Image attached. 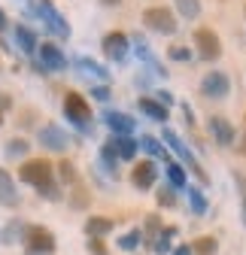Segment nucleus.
Instances as JSON below:
<instances>
[{
	"label": "nucleus",
	"mask_w": 246,
	"mask_h": 255,
	"mask_svg": "<svg viewBox=\"0 0 246 255\" xmlns=\"http://www.w3.org/2000/svg\"><path fill=\"white\" fill-rule=\"evenodd\" d=\"M18 179L34 185L46 201H61L64 198L58 182H55V167H52V161H46V158H30V161H24L18 167Z\"/></svg>",
	"instance_id": "obj_1"
},
{
	"label": "nucleus",
	"mask_w": 246,
	"mask_h": 255,
	"mask_svg": "<svg viewBox=\"0 0 246 255\" xmlns=\"http://www.w3.org/2000/svg\"><path fill=\"white\" fill-rule=\"evenodd\" d=\"M64 119L73 125V128H79L82 134H91L95 131V119H91V110H88V101L82 98V94H76V91H67L64 94Z\"/></svg>",
	"instance_id": "obj_2"
},
{
	"label": "nucleus",
	"mask_w": 246,
	"mask_h": 255,
	"mask_svg": "<svg viewBox=\"0 0 246 255\" xmlns=\"http://www.w3.org/2000/svg\"><path fill=\"white\" fill-rule=\"evenodd\" d=\"M21 243L27 249V255H52L55 252V234L43 225H27L24 234H21Z\"/></svg>",
	"instance_id": "obj_3"
},
{
	"label": "nucleus",
	"mask_w": 246,
	"mask_h": 255,
	"mask_svg": "<svg viewBox=\"0 0 246 255\" xmlns=\"http://www.w3.org/2000/svg\"><path fill=\"white\" fill-rule=\"evenodd\" d=\"M143 24L152 30V34H161V37H173L179 30V21L167 6H149L143 12Z\"/></svg>",
	"instance_id": "obj_4"
},
{
	"label": "nucleus",
	"mask_w": 246,
	"mask_h": 255,
	"mask_svg": "<svg viewBox=\"0 0 246 255\" xmlns=\"http://www.w3.org/2000/svg\"><path fill=\"white\" fill-rule=\"evenodd\" d=\"M161 140H164V143H167V146H170V149H173V152L179 155V158H182V161H186V167H189V170H192V173H195V176H198L201 182H210L207 170H204V167L198 164V158L192 155V149L186 146V140H182V137H179V134L173 131V128H164V131H161Z\"/></svg>",
	"instance_id": "obj_5"
},
{
	"label": "nucleus",
	"mask_w": 246,
	"mask_h": 255,
	"mask_svg": "<svg viewBox=\"0 0 246 255\" xmlns=\"http://www.w3.org/2000/svg\"><path fill=\"white\" fill-rule=\"evenodd\" d=\"M195 49H198V58H204V61H219L222 58V40H219L216 30H210V27L195 30Z\"/></svg>",
	"instance_id": "obj_6"
},
{
	"label": "nucleus",
	"mask_w": 246,
	"mask_h": 255,
	"mask_svg": "<svg viewBox=\"0 0 246 255\" xmlns=\"http://www.w3.org/2000/svg\"><path fill=\"white\" fill-rule=\"evenodd\" d=\"M37 15L46 21V27L52 30V34H58L61 40H70V24H67V18H64V15L55 9L52 0H40V3H37Z\"/></svg>",
	"instance_id": "obj_7"
},
{
	"label": "nucleus",
	"mask_w": 246,
	"mask_h": 255,
	"mask_svg": "<svg viewBox=\"0 0 246 255\" xmlns=\"http://www.w3.org/2000/svg\"><path fill=\"white\" fill-rule=\"evenodd\" d=\"M101 49H104V55H107L110 61L122 64V61H128V52H131V40H128V34H122V30H113V34H107V37H104Z\"/></svg>",
	"instance_id": "obj_8"
},
{
	"label": "nucleus",
	"mask_w": 246,
	"mask_h": 255,
	"mask_svg": "<svg viewBox=\"0 0 246 255\" xmlns=\"http://www.w3.org/2000/svg\"><path fill=\"white\" fill-rule=\"evenodd\" d=\"M228 91H231V79L225 76V73H207L204 79H201V94L204 98H210V101H222V98H228Z\"/></svg>",
	"instance_id": "obj_9"
},
{
	"label": "nucleus",
	"mask_w": 246,
	"mask_h": 255,
	"mask_svg": "<svg viewBox=\"0 0 246 255\" xmlns=\"http://www.w3.org/2000/svg\"><path fill=\"white\" fill-rule=\"evenodd\" d=\"M37 52H40V61H37V70H40V73H49V70H64V67H67L64 52H61L55 43H43V46H37Z\"/></svg>",
	"instance_id": "obj_10"
},
{
	"label": "nucleus",
	"mask_w": 246,
	"mask_h": 255,
	"mask_svg": "<svg viewBox=\"0 0 246 255\" xmlns=\"http://www.w3.org/2000/svg\"><path fill=\"white\" fill-rule=\"evenodd\" d=\"M104 122L113 131V137H131L134 128H137V119L128 116V113H119V110H104Z\"/></svg>",
	"instance_id": "obj_11"
},
{
	"label": "nucleus",
	"mask_w": 246,
	"mask_h": 255,
	"mask_svg": "<svg viewBox=\"0 0 246 255\" xmlns=\"http://www.w3.org/2000/svg\"><path fill=\"white\" fill-rule=\"evenodd\" d=\"M37 140H40L43 149H52V152H64L70 146V137L64 134V128H58V125H43L37 131Z\"/></svg>",
	"instance_id": "obj_12"
},
{
	"label": "nucleus",
	"mask_w": 246,
	"mask_h": 255,
	"mask_svg": "<svg viewBox=\"0 0 246 255\" xmlns=\"http://www.w3.org/2000/svg\"><path fill=\"white\" fill-rule=\"evenodd\" d=\"M207 128H210L213 140H216L219 146H234V140H237V131H234V125H231L228 119H222V116H213V119L207 122Z\"/></svg>",
	"instance_id": "obj_13"
},
{
	"label": "nucleus",
	"mask_w": 246,
	"mask_h": 255,
	"mask_svg": "<svg viewBox=\"0 0 246 255\" xmlns=\"http://www.w3.org/2000/svg\"><path fill=\"white\" fill-rule=\"evenodd\" d=\"M155 179H158V167H155V161H137L134 164V170H131V182H134V188H152L155 185Z\"/></svg>",
	"instance_id": "obj_14"
},
{
	"label": "nucleus",
	"mask_w": 246,
	"mask_h": 255,
	"mask_svg": "<svg viewBox=\"0 0 246 255\" xmlns=\"http://www.w3.org/2000/svg\"><path fill=\"white\" fill-rule=\"evenodd\" d=\"M21 195L15 188V179L9 176V170H0V204L3 207H18Z\"/></svg>",
	"instance_id": "obj_15"
},
{
	"label": "nucleus",
	"mask_w": 246,
	"mask_h": 255,
	"mask_svg": "<svg viewBox=\"0 0 246 255\" xmlns=\"http://www.w3.org/2000/svg\"><path fill=\"white\" fill-rule=\"evenodd\" d=\"M113 225H116V219H107V216H88L85 219V237H107L110 231H113Z\"/></svg>",
	"instance_id": "obj_16"
},
{
	"label": "nucleus",
	"mask_w": 246,
	"mask_h": 255,
	"mask_svg": "<svg viewBox=\"0 0 246 255\" xmlns=\"http://www.w3.org/2000/svg\"><path fill=\"white\" fill-rule=\"evenodd\" d=\"M137 110H140L143 116H149L152 122H170V110L161 107L158 101H152V98H140V101H137Z\"/></svg>",
	"instance_id": "obj_17"
},
{
	"label": "nucleus",
	"mask_w": 246,
	"mask_h": 255,
	"mask_svg": "<svg viewBox=\"0 0 246 255\" xmlns=\"http://www.w3.org/2000/svg\"><path fill=\"white\" fill-rule=\"evenodd\" d=\"M110 143H113V149H116V155L119 158H125V161H131V158H137V140L134 137H110Z\"/></svg>",
	"instance_id": "obj_18"
},
{
	"label": "nucleus",
	"mask_w": 246,
	"mask_h": 255,
	"mask_svg": "<svg viewBox=\"0 0 246 255\" xmlns=\"http://www.w3.org/2000/svg\"><path fill=\"white\" fill-rule=\"evenodd\" d=\"M15 43H18V49L24 55H34L37 52V34L30 27H24V24H15Z\"/></svg>",
	"instance_id": "obj_19"
},
{
	"label": "nucleus",
	"mask_w": 246,
	"mask_h": 255,
	"mask_svg": "<svg viewBox=\"0 0 246 255\" xmlns=\"http://www.w3.org/2000/svg\"><path fill=\"white\" fill-rule=\"evenodd\" d=\"M76 70L85 73V76H98V79H110V70L104 67V64L91 61V58H76Z\"/></svg>",
	"instance_id": "obj_20"
},
{
	"label": "nucleus",
	"mask_w": 246,
	"mask_h": 255,
	"mask_svg": "<svg viewBox=\"0 0 246 255\" xmlns=\"http://www.w3.org/2000/svg\"><path fill=\"white\" fill-rule=\"evenodd\" d=\"M101 164L107 167V173H110L113 179L119 176V155H116V149H113V143H110V140L101 146Z\"/></svg>",
	"instance_id": "obj_21"
},
{
	"label": "nucleus",
	"mask_w": 246,
	"mask_h": 255,
	"mask_svg": "<svg viewBox=\"0 0 246 255\" xmlns=\"http://www.w3.org/2000/svg\"><path fill=\"white\" fill-rule=\"evenodd\" d=\"M186 198H189V207L195 216H204L207 213V198H204V191L198 185H186Z\"/></svg>",
	"instance_id": "obj_22"
},
{
	"label": "nucleus",
	"mask_w": 246,
	"mask_h": 255,
	"mask_svg": "<svg viewBox=\"0 0 246 255\" xmlns=\"http://www.w3.org/2000/svg\"><path fill=\"white\" fill-rule=\"evenodd\" d=\"M137 146H140L143 152H149V155H161L164 161H170V158H167V149L161 146V140H158V137H152V134H143V137L137 140Z\"/></svg>",
	"instance_id": "obj_23"
},
{
	"label": "nucleus",
	"mask_w": 246,
	"mask_h": 255,
	"mask_svg": "<svg viewBox=\"0 0 246 255\" xmlns=\"http://www.w3.org/2000/svg\"><path fill=\"white\" fill-rule=\"evenodd\" d=\"M67 201H70L73 210H85V207H88V188L82 185V179H76V182L70 185V198H67Z\"/></svg>",
	"instance_id": "obj_24"
},
{
	"label": "nucleus",
	"mask_w": 246,
	"mask_h": 255,
	"mask_svg": "<svg viewBox=\"0 0 246 255\" xmlns=\"http://www.w3.org/2000/svg\"><path fill=\"white\" fill-rule=\"evenodd\" d=\"M173 6L186 21H195L201 15V0H173Z\"/></svg>",
	"instance_id": "obj_25"
},
{
	"label": "nucleus",
	"mask_w": 246,
	"mask_h": 255,
	"mask_svg": "<svg viewBox=\"0 0 246 255\" xmlns=\"http://www.w3.org/2000/svg\"><path fill=\"white\" fill-rule=\"evenodd\" d=\"M189 246H192V255H216L219 252V240L216 237H198Z\"/></svg>",
	"instance_id": "obj_26"
},
{
	"label": "nucleus",
	"mask_w": 246,
	"mask_h": 255,
	"mask_svg": "<svg viewBox=\"0 0 246 255\" xmlns=\"http://www.w3.org/2000/svg\"><path fill=\"white\" fill-rule=\"evenodd\" d=\"M24 228H27V225H24L21 219H12L9 225L3 228V243H6V246H15V243H21V234H24Z\"/></svg>",
	"instance_id": "obj_27"
},
{
	"label": "nucleus",
	"mask_w": 246,
	"mask_h": 255,
	"mask_svg": "<svg viewBox=\"0 0 246 255\" xmlns=\"http://www.w3.org/2000/svg\"><path fill=\"white\" fill-rule=\"evenodd\" d=\"M167 179H170V188H186V185H189L186 167L176 164V161H167Z\"/></svg>",
	"instance_id": "obj_28"
},
{
	"label": "nucleus",
	"mask_w": 246,
	"mask_h": 255,
	"mask_svg": "<svg viewBox=\"0 0 246 255\" xmlns=\"http://www.w3.org/2000/svg\"><path fill=\"white\" fill-rule=\"evenodd\" d=\"M140 246H143V231L140 228H134V231H128V234L119 237V249H125V252H134Z\"/></svg>",
	"instance_id": "obj_29"
},
{
	"label": "nucleus",
	"mask_w": 246,
	"mask_h": 255,
	"mask_svg": "<svg viewBox=\"0 0 246 255\" xmlns=\"http://www.w3.org/2000/svg\"><path fill=\"white\" fill-rule=\"evenodd\" d=\"M3 152H6V158H24V155L30 152V143L21 140V137H12V140L3 146Z\"/></svg>",
	"instance_id": "obj_30"
},
{
	"label": "nucleus",
	"mask_w": 246,
	"mask_h": 255,
	"mask_svg": "<svg viewBox=\"0 0 246 255\" xmlns=\"http://www.w3.org/2000/svg\"><path fill=\"white\" fill-rule=\"evenodd\" d=\"M176 237V228H164L158 237H155V243H152V249H155L158 255H170V240Z\"/></svg>",
	"instance_id": "obj_31"
},
{
	"label": "nucleus",
	"mask_w": 246,
	"mask_h": 255,
	"mask_svg": "<svg viewBox=\"0 0 246 255\" xmlns=\"http://www.w3.org/2000/svg\"><path fill=\"white\" fill-rule=\"evenodd\" d=\"M161 234V219L158 216H146V231H143V240L155 243V237Z\"/></svg>",
	"instance_id": "obj_32"
},
{
	"label": "nucleus",
	"mask_w": 246,
	"mask_h": 255,
	"mask_svg": "<svg viewBox=\"0 0 246 255\" xmlns=\"http://www.w3.org/2000/svg\"><path fill=\"white\" fill-rule=\"evenodd\" d=\"M155 201H158V207H164V210L176 207V195H173V188H170V185H161V188L155 191Z\"/></svg>",
	"instance_id": "obj_33"
},
{
	"label": "nucleus",
	"mask_w": 246,
	"mask_h": 255,
	"mask_svg": "<svg viewBox=\"0 0 246 255\" xmlns=\"http://www.w3.org/2000/svg\"><path fill=\"white\" fill-rule=\"evenodd\" d=\"M58 176H61V182H64V185H73V182L79 179V173H76V167H73L70 161H61V164H58Z\"/></svg>",
	"instance_id": "obj_34"
},
{
	"label": "nucleus",
	"mask_w": 246,
	"mask_h": 255,
	"mask_svg": "<svg viewBox=\"0 0 246 255\" xmlns=\"http://www.w3.org/2000/svg\"><path fill=\"white\" fill-rule=\"evenodd\" d=\"M167 55H170V61H189L192 58V49H186V46H170Z\"/></svg>",
	"instance_id": "obj_35"
},
{
	"label": "nucleus",
	"mask_w": 246,
	"mask_h": 255,
	"mask_svg": "<svg viewBox=\"0 0 246 255\" xmlns=\"http://www.w3.org/2000/svg\"><path fill=\"white\" fill-rule=\"evenodd\" d=\"M234 182L240 188V204H243V225H246V176L243 173H234Z\"/></svg>",
	"instance_id": "obj_36"
},
{
	"label": "nucleus",
	"mask_w": 246,
	"mask_h": 255,
	"mask_svg": "<svg viewBox=\"0 0 246 255\" xmlns=\"http://www.w3.org/2000/svg\"><path fill=\"white\" fill-rule=\"evenodd\" d=\"M88 252H91V255H110V249L104 246L101 237H88Z\"/></svg>",
	"instance_id": "obj_37"
},
{
	"label": "nucleus",
	"mask_w": 246,
	"mask_h": 255,
	"mask_svg": "<svg viewBox=\"0 0 246 255\" xmlns=\"http://www.w3.org/2000/svg\"><path fill=\"white\" fill-rule=\"evenodd\" d=\"M152 101H158L161 107H167V110H170V107H173V94H170L167 88H161V91H155V98H152Z\"/></svg>",
	"instance_id": "obj_38"
},
{
	"label": "nucleus",
	"mask_w": 246,
	"mask_h": 255,
	"mask_svg": "<svg viewBox=\"0 0 246 255\" xmlns=\"http://www.w3.org/2000/svg\"><path fill=\"white\" fill-rule=\"evenodd\" d=\"M91 98H95V101H110V88L107 85H95V88H91Z\"/></svg>",
	"instance_id": "obj_39"
},
{
	"label": "nucleus",
	"mask_w": 246,
	"mask_h": 255,
	"mask_svg": "<svg viewBox=\"0 0 246 255\" xmlns=\"http://www.w3.org/2000/svg\"><path fill=\"white\" fill-rule=\"evenodd\" d=\"M6 110H12V98H9V94H3V91H0V116H3Z\"/></svg>",
	"instance_id": "obj_40"
},
{
	"label": "nucleus",
	"mask_w": 246,
	"mask_h": 255,
	"mask_svg": "<svg viewBox=\"0 0 246 255\" xmlns=\"http://www.w3.org/2000/svg\"><path fill=\"white\" fill-rule=\"evenodd\" d=\"M182 119H186V125H195V110L189 104H182Z\"/></svg>",
	"instance_id": "obj_41"
},
{
	"label": "nucleus",
	"mask_w": 246,
	"mask_h": 255,
	"mask_svg": "<svg viewBox=\"0 0 246 255\" xmlns=\"http://www.w3.org/2000/svg\"><path fill=\"white\" fill-rule=\"evenodd\" d=\"M170 255H192V246L189 243H179L176 249H170Z\"/></svg>",
	"instance_id": "obj_42"
},
{
	"label": "nucleus",
	"mask_w": 246,
	"mask_h": 255,
	"mask_svg": "<svg viewBox=\"0 0 246 255\" xmlns=\"http://www.w3.org/2000/svg\"><path fill=\"white\" fill-rule=\"evenodd\" d=\"M101 3H104V6H122L125 0H101Z\"/></svg>",
	"instance_id": "obj_43"
},
{
	"label": "nucleus",
	"mask_w": 246,
	"mask_h": 255,
	"mask_svg": "<svg viewBox=\"0 0 246 255\" xmlns=\"http://www.w3.org/2000/svg\"><path fill=\"white\" fill-rule=\"evenodd\" d=\"M240 152L246 155V122H243V140H240Z\"/></svg>",
	"instance_id": "obj_44"
},
{
	"label": "nucleus",
	"mask_w": 246,
	"mask_h": 255,
	"mask_svg": "<svg viewBox=\"0 0 246 255\" xmlns=\"http://www.w3.org/2000/svg\"><path fill=\"white\" fill-rule=\"evenodd\" d=\"M3 27H6V12L0 9V30H3Z\"/></svg>",
	"instance_id": "obj_45"
},
{
	"label": "nucleus",
	"mask_w": 246,
	"mask_h": 255,
	"mask_svg": "<svg viewBox=\"0 0 246 255\" xmlns=\"http://www.w3.org/2000/svg\"><path fill=\"white\" fill-rule=\"evenodd\" d=\"M0 125H3V116H0Z\"/></svg>",
	"instance_id": "obj_46"
}]
</instances>
